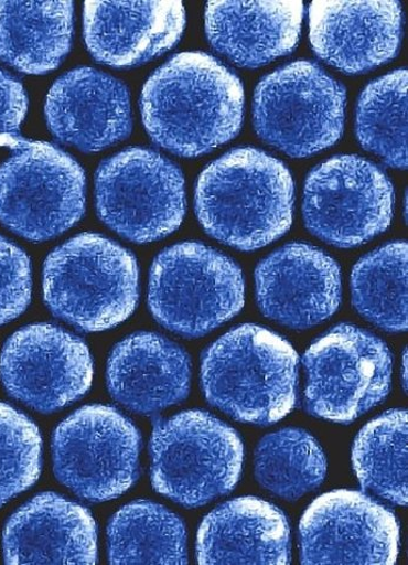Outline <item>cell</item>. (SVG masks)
<instances>
[{"mask_svg": "<svg viewBox=\"0 0 408 565\" xmlns=\"http://www.w3.org/2000/svg\"><path fill=\"white\" fill-rule=\"evenodd\" d=\"M28 111V96L20 81L0 70V135L19 134Z\"/></svg>", "mask_w": 408, "mask_h": 565, "instance_id": "obj_31", "label": "cell"}, {"mask_svg": "<svg viewBox=\"0 0 408 565\" xmlns=\"http://www.w3.org/2000/svg\"><path fill=\"white\" fill-rule=\"evenodd\" d=\"M45 117L60 141L85 152H99L132 132L127 87L94 68H77L60 77L47 94Z\"/></svg>", "mask_w": 408, "mask_h": 565, "instance_id": "obj_17", "label": "cell"}, {"mask_svg": "<svg viewBox=\"0 0 408 565\" xmlns=\"http://www.w3.org/2000/svg\"><path fill=\"white\" fill-rule=\"evenodd\" d=\"M290 527L266 500H230L205 516L197 537L200 564H290Z\"/></svg>", "mask_w": 408, "mask_h": 565, "instance_id": "obj_22", "label": "cell"}, {"mask_svg": "<svg viewBox=\"0 0 408 565\" xmlns=\"http://www.w3.org/2000/svg\"><path fill=\"white\" fill-rule=\"evenodd\" d=\"M308 413L351 424L387 397L394 359L380 338L353 326L326 332L304 354Z\"/></svg>", "mask_w": 408, "mask_h": 565, "instance_id": "obj_10", "label": "cell"}, {"mask_svg": "<svg viewBox=\"0 0 408 565\" xmlns=\"http://www.w3.org/2000/svg\"><path fill=\"white\" fill-rule=\"evenodd\" d=\"M301 563L394 565L400 552L397 516L371 497L350 490L322 494L304 512Z\"/></svg>", "mask_w": 408, "mask_h": 565, "instance_id": "obj_14", "label": "cell"}, {"mask_svg": "<svg viewBox=\"0 0 408 565\" xmlns=\"http://www.w3.org/2000/svg\"><path fill=\"white\" fill-rule=\"evenodd\" d=\"M353 467L365 490L407 504V412L389 411L367 424L353 446Z\"/></svg>", "mask_w": 408, "mask_h": 565, "instance_id": "obj_25", "label": "cell"}, {"mask_svg": "<svg viewBox=\"0 0 408 565\" xmlns=\"http://www.w3.org/2000/svg\"><path fill=\"white\" fill-rule=\"evenodd\" d=\"M42 470V437L31 419L0 403V507L34 487Z\"/></svg>", "mask_w": 408, "mask_h": 565, "instance_id": "obj_29", "label": "cell"}, {"mask_svg": "<svg viewBox=\"0 0 408 565\" xmlns=\"http://www.w3.org/2000/svg\"><path fill=\"white\" fill-rule=\"evenodd\" d=\"M3 548L7 564H95L96 524L85 507L43 493L11 515Z\"/></svg>", "mask_w": 408, "mask_h": 565, "instance_id": "obj_19", "label": "cell"}, {"mask_svg": "<svg viewBox=\"0 0 408 565\" xmlns=\"http://www.w3.org/2000/svg\"><path fill=\"white\" fill-rule=\"evenodd\" d=\"M186 24L182 2H87L85 41L99 63L112 68L139 66L169 52Z\"/></svg>", "mask_w": 408, "mask_h": 565, "instance_id": "obj_18", "label": "cell"}, {"mask_svg": "<svg viewBox=\"0 0 408 565\" xmlns=\"http://www.w3.org/2000/svg\"><path fill=\"white\" fill-rule=\"evenodd\" d=\"M107 383L111 396L126 408L139 414H154L187 397L190 358L165 337L136 333L112 350Z\"/></svg>", "mask_w": 408, "mask_h": 565, "instance_id": "obj_20", "label": "cell"}, {"mask_svg": "<svg viewBox=\"0 0 408 565\" xmlns=\"http://www.w3.org/2000/svg\"><path fill=\"white\" fill-rule=\"evenodd\" d=\"M31 265L28 255L0 236V327L19 318L31 301Z\"/></svg>", "mask_w": 408, "mask_h": 565, "instance_id": "obj_30", "label": "cell"}, {"mask_svg": "<svg viewBox=\"0 0 408 565\" xmlns=\"http://www.w3.org/2000/svg\"><path fill=\"white\" fill-rule=\"evenodd\" d=\"M304 6L282 2H210L205 12L208 42L239 67L257 68L296 50Z\"/></svg>", "mask_w": 408, "mask_h": 565, "instance_id": "obj_21", "label": "cell"}, {"mask_svg": "<svg viewBox=\"0 0 408 565\" xmlns=\"http://www.w3.org/2000/svg\"><path fill=\"white\" fill-rule=\"evenodd\" d=\"M395 189L377 166L357 156H337L309 173L304 186L307 228L337 248H354L390 225Z\"/></svg>", "mask_w": 408, "mask_h": 565, "instance_id": "obj_12", "label": "cell"}, {"mask_svg": "<svg viewBox=\"0 0 408 565\" xmlns=\"http://www.w3.org/2000/svg\"><path fill=\"white\" fill-rule=\"evenodd\" d=\"M202 386L210 405L237 422L279 423L297 406L298 352L268 329L241 326L204 353Z\"/></svg>", "mask_w": 408, "mask_h": 565, "instance_id": "obj_3", "label": "cell"}, {"mask_svg": "<svg viewBox=\"0 0 408 565\" xmlns=\"http://www.w3.org/2000/svg\"><path fill=\"white\" fill-rule=\"evenodd\" d=\"M245 301L243 273L233 258L197 242L160 253L150 276L149 305L160 326L201 337L236 317Z\"/></svg>", "mask_w": 408, "mask_h": 565, "instance_id": "obj_6", "label": "cell"}, {"mask_svg": "<svg viewBox=\"0 0 408 565\" xmlns=\"http://www.w3.org/2000/svg\"><path fill=\"white\" fill-rule=\"evenodd\" d=\"M43 295L55 317L80 331L116 328L138 305L137 258L101 235H77L46 257Z\"/></svg>", "mask_w": 408, "mask_h": 565, "instance_id": "obj_4", "label": "cell"}, {"mask_svg": "<svg viewBox=\"0 0 408 565\" xmlns=\"http://www.w3.org/2000/svg\"><path fill=\"white\" fill-rule=\"evenodd\" d=\"M93 376L86 343L55 326L21 329L9 338L0 356V377L9 395L44 414L84 397Z\"/></svg>", "mask_w": 408, "mask_h": 565, "instance_id": "obj_13", "label": "cell"}, {"mask_svg": "<svg viewBox=\"0 0 408 565\" xmlns=\"http://www.w3.org/2000/svg\"><path fill=\"white\" fill-rule=\"evenodd\" d=\"M352 300L358 313L388 331L407 330V245L394 242L372 252L352 273Z\"/></svg>", "mask_w": 408, "mask_h": 565, "instance_id": "obj_26", "label": "cell"}, {"mask_svg": "<svg viewBox=\"0 0 408 565\" xmlns=\"http://www.w3.org/2000/svg\"><path fill=\"white\" fill-rule=\"evenodd\" d=\"M194 204L211 237L253 252L290 230L296 183L281 160L253 148L236 149L202 172Z\"/></svg>", "mask_w": 408, "mask_h": 565, "instance_id": "obj_2", "label": "cell"}, {"mask_svg": "<svg viewBox=\"0 0 408 565\" xmlns=\"http://www.w3.org/2000/svg\"><path fill=\"white\" fill-rule=\"evenodd\" d=\"M97 215L136 244L181 227L186 213L183 172L160 153L133 148L104 161L95 177Z\"/></svg>", "mask_w": 408, "mask_h": 565, "instance_id": "obj_9", "label": "cell"}, {"mask_svg": "<svg viewBox=\"0 0 408 565\" xmlns=\"http://www.w3.org/2000/svg\"><path fill=\"white\" fill-rule=\"evenodd\" d=\"M86 212V174L47 142H24L0 167V222L29 241L69 231Z\"/></svg>", "mask_w": 408, "mask_h": 565, "instance_id": "obj_8", "label": "cell"}, {"mask_svg": "<svg viewBox=\"0 0 408 565\" xmlns=\"http://www.w3.org/2000/svg\"><path fill=\"white\" fill-rule=\"evenodd\" d=\"M402 35L398 2L315 0L309 8V40L333 68L361 74L395 58Z\"/></svg>", "mask_w": 408, "mask_h": 565, "instance_id": "obj_16", "label": "cell"}, {"mask_svg": "<svg viewBox=\"0 0 408 565\" xmlns=\"http://www.w3.org/2000/svg\"><path fill=\"white\" fill-rule=\"evenodd\" d=\"M325 473L323 450L305 430L287 428L269 434L256 449V478L277 497L298 500L318 489Z\"/></svg>", "mask_w": 408, "mask_h": 565, "instance_id": "obj_27", "label": "cell"}, {"mask_svg": "<svg viewBox=\"0 0 408 565\" xmlns=\"http://www.w3.org/2000/svg\"><path fill=\"white\" fill-rule=\"evenodd\" d=\"M151 457L154 490L198 508L236 488L244 446L238 433L214 415L190 411L155 425Z\"/></svg>", "mask_w": 408, "mask_h": 565, "instance_id": "obj_5", "label": "cell"}, {"mask_svg": "<svg viewBox=\"0 0 408 565\" xmlns=\"http://www.w3.org/2000/svg\"><path fill=\"white\" fill-rule=\"evenodd\" d=\"M355 132L362 147L390 168H407V72L373 81L358 99Z\"/></svg>", "mask_w": 408, "mask_h": 565, "instance_id": "obj_28", "label": "cell"}, {"mask_svg": "<svg viewBox=\"0 0 408 565\" xmlns=\"http://www.w3.org/2000/svg\"><path fill=\"white\" fill-rule=\"evenodd\" d=\"M141 113L158 147L185 158L200 157L239 134L244 89L238 76L214 56L182 53L147 81Z\"/></svg>", "mask_w": 408, "mask_h": 565, "instance_id": "obj_1", "label": "cell"}, {"mask_svg": "<svg viewBox=\"0 0 408 565\" xmlns=\"http://www.w3.org/2000/svg\"><path fill=\"white\" fill-rule=\"evenodd\" d=\"M141 435L116 408L94 405L76 411L54 434V470L75 494L108 502L139 477Z\"/></svg>", "mask_w": 408, "mask_h": 565, "instance_id": "obj_11", "label": "cell"}, {"mask_svg": "<svg viewBox=\"0 0 408 565\" xmlns=\"http://www.w3.org/2000/svg\"><path fill=\"white\" fill-rule=\"evenodd\" d=\"M73 34V2H0V61L21 73L56 70Z\"/></svg>", "mask_w": 408, "mask_h": 565, "instance_id": "obj_23", "label": "cell"}, {"mask_svg": "<svg viewBox=\"0 0 408 565\" xmlns=\"http://www.w3.org/2000/svg\"><path fill=\"white\" fill-rule=\"evenodd\" d=\"M346 89L316 63L298 61L267 75L254 98L260 139L292 158L335 145L345 128Z\"/></svg>", "mask_w": 408, "mask_h": 565, "instance_id": "obj_7", "label": "cell"}, {"mask_svg": "<svg viewBox=\"0 0 408 565\" xmlns=\"http://www.w3.org/2000/svg\"><path fill=\"white\" fill-rule=\"evenodd\" d=\"M255 279L260 311L293 330L320 326L341 303L339 265L310 245L290 244L276 250L258 265Z\"/></svg>", "mask_w": 408, "mask_h": 565, "instance_id": "obj_15", "label": "cell"}, {"mask_svg": "<svg viewBox=\"0 0 408 565\" xmlns=\"http://www.w3.org/2000/svg\"><path fill=\"white\" fill-rule=\"evenodd\" d=\"M110 564H187L184 522L151 502L124 507L108 527Z\"/></svg>", "mask_w": 408, "mask_h": 565, "instance_id": "obj_24", "label": "cell"}]
</instances>
